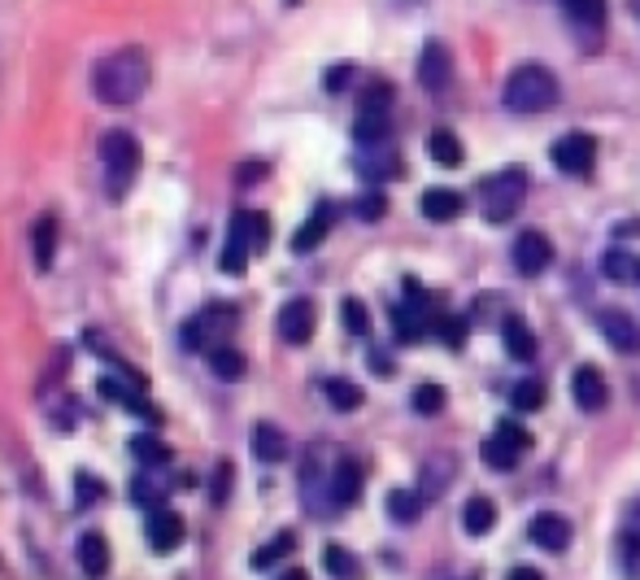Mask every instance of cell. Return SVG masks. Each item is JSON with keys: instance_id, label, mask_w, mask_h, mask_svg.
I'll return each mask as SVG.
<instances>
[{"instance_id": "6da1fadb", "label": "cell", "mask_w": 640, "mask_h": 580, "mask_svg": "<svg viewBox=\"0 0 640 580\" xmlns=\"http://www.w3.org/2000/svg\"><path fill=\"white\" fill-rule=\"evenodd\" d=\"M148 83H152V66L145 49H118L100 57L92 70V92L109 109H131L148 92Z\"/></svg>"}, {"instance_id": "7a4b0ae2", "label": "cell", "mask_w": 640, "mask_h": 580, "mask_svg": "<svg viewBox=\"0 0 640 580\" xmlns=\"http://www.w3.org/2000/svg\"><path fill=\"white\" fill-rule=\"evenodd\" d=\"M140 161H145V149L131 131H109L100 140V175H105V193L114 201L131 193V184L140 175Z\"/></svg>"}, {"instance_id": "3957f363", "label": "cell", "mask_w": 640, "mask_h": 580, "mask_svg": "<svg viewBox=\"0 0 640 580\" xmlns=\"http://www.w3.org/2000/svg\"><path fill=\"white\" fill-rule=\"evenodd\" d=\"M558 106V79L544 66H519L505 79V109L514 114H544Z\"/></svg>"}, {"instance_id": "277c9868", "label": "cell", "mask_w": 640, "mask_h": 580, "mask_svg": "<svg viewBox=\"0 0 640 580\" xmlns=\"http://www.w3.org/2000/svg\"><path fill=\"white\" fill-rule=\"evenodd\" d=\"M388 127H393V88L388 83H371L357 101V122H353V136L362 149H375L388 140Z\"/></svg>"}, {"instance_id": "5b68a950", "label": "cell", "mask_w": 640, "mask_h": 580, "mask_svg": "<svg viewBox=\"0 0 640 580\" xmlns=\"http://www.w3.org/2000/svg\"><path fill=\"white\" fill-rule=\"evenodd\" d=\"M480 197H484V214H489V223H505V218H514V214L523 210L528 175H523L519 166H514V170H501V175H493V179H484Z\"/></svg>"}, {"instance_id": "8992f818", "label": "cell", "mask_w": 640, "mask_h": 580, "mask_svg": "<svg viewBox=\"0 0 640 580\" xmlns=\"http://www.w3.org/2000/svg\"><path fill=\"white\" fill-rule=\"evenodd\" d=\"M236 327V311L232 306H209L205 315H197L188 327H184V341H188V350H218V345H227V332Z\"/></svg>"}, {"instance_id": "52a82bcc", "label": "cell", "mask_w": 640, "mask_h": 580, "mask_svg": "<svg viewBox=\"0 0 640 580\" xmlns=\"http://www.w3.org/2000/svg\"><path fill=\"white\" fill-rule=\"evenodd\" d=\"M301 507L309 515H327L336 507L332 502V475L323 472V450L305 454V468H301Z\"/></svg>"}, {"instance_id": "ba28073f", "label": "cell", "mask_w": 640, "mask_h": 580, "mask_svg": "<svg viewBox=\"0 0 640 580\" xmlns=\"http://www.w3.org/2000/svg\"><path fill=\"white\" fill-rule=\"evenodd\" d=\"M248 254H257V236H253V210H236L232 227H227V245L218 254V266L227 275H240L248 266Z\"/></svg>"}, {"instance_id": "9c48e42d", "label": "cell", "mask_w": 640, "mask_h": 580, "mask_svg": "<svg viewBox=\"0 0 640 580\" xmlns=\"http://www.w3.org/2000/svg\"><path fill=\"white\" fill-rule=\"evenodd\" d=\"M553 166L558 170H567V175H589L592 161H597V140H592L589 131H571V136H562L558 145H553Z\"/></svg>"}, {"instance_id": "30bf717a", "label": "cell", "mask_w": 640, "mask_h": 580, "mask_svg": "<svg viewBox=\"0 0 640 580\" xmlns=\"http://www.w3.org/2000/svg\"><path fill=\"white\" fill-rule=\"evenodd\" d=\"M597 332L610 341V350H619V354H640V327L628 311H614V306L597 311Z\"/></svg>"}, {"instance_id": "8fae6325", "label": "cell", "mask_w": 640, "mask_h": 580, "mask_svg": "<svg viewBox=\"0 0 640 580\" xmlns=\"http://www.w3.org/2000/svg\"><path fill=\"white\" fill-rule=\"evenodd\" d=\"M314 302L309 297H293L284 311H279V336L288 341V345H305L309 336H314Z\"/></svg>"}, {"instance_id": "7c38bea8", "label": "cell", "mask_w": 640, "mask_h": 580, "mask_svg": "<svg viewBox=\"0 0 640 580\" xmlns=\"http://www.w3.org/2000/svg\"><path fill=\"white\" fill-rule=\"evenodd\" d=\"M571 393H575V406L580 411H589V415H597V411H605V402H610V389H605V375L597 367H575V380H571Z\"/></svg>"}, {"instance_id": "4fadbf2b", "label": "cell", "mask_w": 640, "mask_h": 580, "mask_svg": "<svg viewBox=\"0 0 640 580\" xmlns=\"http://www.w3.org/2000/svg\"><path fill=\"white\" fill-rule=\"evenodd\" d=\"M419 83H423L427 92H444V88L453 83V57H449V49L436 45V40L419 57Z\"/></svg>"}, {"instance_id": "5bb4252c", "label": "cell", "mask_w": 640, "mask_h": 580, "mask_svg": "<svg viewBox=\"0 0 640 580\" xmlns=\"http://www.w3.org/2000/svg\"><path fill=\"white\" fill-rule=\"evenodd\" d=\"M549 263H553V245H549L544 232H523V236L514 240V266H519L523 275H541Z\"/></svg>"}, {"instance_id": "9a60e30c", "label": "cell", "mask_w": 640, "mask_h": 580, "mask_svg": "<svg viewBox=\"0 0 640 580\" xmlns=\"http://www.w3.org/2000/svg\"><path fill=\"white\" fill-rule=\"evenodd\" d=\"M145 537H148V545H152L157 554H166V550H175V545L184 541V520H179L175 511L157 507V511H148Z\"/></svg>"}, {"instance_id": "2e32d148", "label": "cell", "mask_w": 640, "mask_h": 580, "mask_svg": "<svg viewBox=\"0 0 640 580\" xmlns=\"http://www.w3.org/2000/svg\"><path fill=\"white\" fill-rule=\"evenodd\" d=\"M79 568H83L88 580L109 577V541L100 532H83L79 537Z\"/></svg>"}, {"instance_id": "e0dca14e", "label": "cell", "mask_w": 640, "mask_h": 580, "mask_svg": "<svg viewBox=\"0 0 640 580\" xmlns=\"http://www.w3.org/2000/svg\"><path fill=\"white\" fill-rule=\"evenodd\" d=\"M362 498V468L353 459H336L332 468V502L336 507H353Z\"/></svg>"}, {"instance_id": "ac0fdd59", "label": "cell", "mask_w": 640, "mask_h": 580, "mask_svg": "<svg viewBox=\"0 0 640 580\" xmlns=\"http://www.w3.org/2000/svg\"><path fill=\"white\" fill-rule=\"evenodd\" d=\"M571 524L562 520V515H553V511H544V515H536L532 520V541L541 545V550H567L571 545Z\"/></svg>"}, {"instance_id": "d6986e66", "label": "cell", "mask_w": 640, "mask_h": 580, "mask_svg": "<svg viewBox=\"0 0 640 580\" xmlns=\"http://www.w3.org/2000/svg\"><path fill=\"white\" fill-rule=\"evenodd\" d=\"M501 336H505L510 358H519V363H532V358H536V336H532V327L519 315H510L501 323Z\"/></svg>"}, {"instance_id": "ffe728a7", "label": "cell", "mask_w": 640, "mask_h": 580, "mask_svg": "<svg viewBox=\"0 0 640 580\" xmlns=\"http://www.w3.org/2000/svg\"><path fill=\"white\" fill-rule=\"evenodd\" d=\"M327 232H332V206H318V210H314L309 218H305V223H301V227H296L293 249H296V254H309V249H318Z\"/></svg>"}, {"instance_id": "44dd1931", "label": "cell", "mask_w": 640, "mask_h": 580, "mask_svg": "<svg viewBox=\"0 0 640 580\" xmlns=\"http://www.w3.org/2000/svg\"><path fill=\"white\" fill-rule=\"evenodd\" d=\"M253 454L262 463H284L288 459V436L275 427V423H257L253 427Z\"/></svg>"}, {"instance_id": "7402d4cb", "label": "cell", "mask_w": 640, "mask_h": 580, "mask_svg": "<svg viewBox=\"0 0 640 580\" xmlns=\"http://www.w3.org/2000/svg\"><path fill=\"white\" fill-rule=\"evenodd\" d=\"M419 206H423V214H427L432 223H453V218L462 214V193H453V188H427Z\"/></svg>"}, {"instance_id": "603a6c76", "label": "cell", "mask_w": 640, "mask_h": 580, "mask_svg": "<svg viewBox=\"0 0 640 580\" xmlns=\"http://www.w3.org/2000/svg\"><path fill=\"white\" fill-rule=\"evenodd\" d=\"M519 454H528V450H519L510 436H501L493 432L489 441H484V463L493 468V472H510V468H519Z\"/></svg>"}, {"instance_id": "cb8c5ba5", "label": "cell", "mask_w": 640, "mask_h": 580, "mask_svg": "<svg viewBox=\"0 0 640 580\" xmlns=\"http://www.w3.org/2000/svg\"><path fill=\"white\" fill-rule=\"evenodd\" d=\"M449 480H453V454H436V459H427L423 463V498H441L444 489H449Z\"/></svg>"}, {"instance_id": "d4e9b609", "label": "cell", "mask_w": 640, "mask_h": 580, "mask_svg": "<svg viewBox=\"0 0 640 580\" xmlns=\"http://www.w3.org/2000/svg\"><path fill=\"white\" fill-rule=\"evenodd\" d=\"M31 245H36V266L40 271H52V258H57V218L45 214L31 232Z\"/></svg>"}, {"instance_id": "484cf974", "label": "cell", "mask_w": 640, "mask_h": 580, "mask_svg": "<svg viewBox=\"0 0 640 580\" xmlns=\"http://www.w3.org/2000/svg\"><path fill=\"white\" fill-rule=\"evenodd\" d=\"M423 502H427V498H423L419 489H393V493H388V515H393L396 524H414V520L423 515Z\"/></svg>"}, {"instance_id": "4316f807", "label": "cell", "mask_w": 640, "mask_h": 580, "mask_svg": "<svg viewBox=\"0 0 640 580\" xmlns=\"http://www.w3.org/2000/svg\"><path fill=\"white\" fill-rule=\"evenodd\" d=\"M462 524H466L471 537H484V532L496 524V507L489 498H471V502L462 507Z\"/></svg>"}, {"instance_id": "83f0119b", "label": "cell", "mask_w": 640, "mask_h": 580, "mask_svg": "<svg viewBox=\"0 0 640 580\" xmlns=\"http://www.w3.org/2000/svg\"><path fill=\"white\" fill-rule=\"evenodd\" d=\"M427 154H432V161H441V166H462V140L441 127V131L427 136Z\"/></svg>"}, {"instance_id": "f1b7e54d", "label": "cell", "mask_w": 640, "mask_h": 580, "mask_svg": "<svg viewBox=\"0 0 640 580\" xmlns=\"http://www.w3.org/2000/svg\"><path fill=\"white\" fill-rule=\"evenodd\" d=\"M323 393H327V402H332L336 411H357V406H362V389H357L353 380H345V375L327 380V384H323Z\"/></svg>"}, {"instance_id": "f546056e", "label": "cell", "mask_w": 640, "mask_h": 580, "mask_svg": "<svg viewBox=\"0 0 640 580\" xmlns=\"http://www.w3.org/2000/svg\"><path fill=\"white\" fill-rule=\"evenodd\" d=\"M562 9H567V18L575 22V27H601V18H605V0H562Z\"/></svg>"}, {"instance_id": "4dcf8cb0", "label": "cell", "mask_w": 640, "mask_h": 580, "mask_svg": "<svg viewBox=\"0 0 640 580\" xmlns=\"http://www.w3.org/2000/svg\"><path fill=\"white\" fill-rule=\"evenodd\" d=\"M323 568L336 580H362V568H357V559L348 554L345 545H327L323 550Z\"/></svg>"}, {"instance_id": "1f68e13d", "label": "cell", "mask_w": 640, "mask_h": 580, "mask_svg": "<svg viewBox=\"0 0 640 580\" xmlns=\"http://www.w3.org/2000/svg\"><path fill=\"white\" fill-rule=\"evenodd\" d=\"M293 550H296V537H293V532H279L270 545H262V550L253 554V572H266V568H275V563H279L284 554H293Z\"/></svg>"}, {"instance_id": "d6a6232c", "label": "cell", "mask_w": 640, "mask_h": 580, "mask_svg": "<svg viewBox=\"0 0 640 580\" xmlns=\"http://www.w3.org/2000/svg\"><path fill=\"white\" fill-rule=\"evenodd\" d=\"M209 367H214V375H223V380H236V375H245V358H240V350L218 345V350H209Z\"/></svg>"}, {"instance_id": "836d02e7", "label": "cell", "mask_w": 640, "mask_h": 580, "mask_svg": "<svg viewBox=\"0 0 640 580\" xmlns=\"http://www.w3.org/2000/svg\"><path fill=\"white\" fill-rule=\"evenodd\" d=\"M601 266H605V275H610V279H619V284H632V279H637V271H640L637 258H628L623 249H610Z\"/></svg>"}, {"instance_id": "e575fe53", "label": "cell", "mask_w": 640, "mask_h": 580, "mask_svg": "<svg viewBox=\"0 0 640 580\" xmlns=\"http://www.w3.org/2000/svg\"><path fill=\"white\" fill-rule=\"evenodd\" d=\"M131 454L145 463V468H161L170 454H166V445L157 441V436H131Z\"/></svg>"}, {"instance_id": "d590c367", "label": "cell", "mask_w": 640, "mask_h": 580, "mask_svg": "<svg viewBox=\"0 0 640 580\" xmlns=\"http://www.w3.org/2000/svg\"><path fill=\"white\" fill-rule=\"evenodd\" d=\"M510 397H514V406H519V411H541V406H544V384H541V380H519Z\"/></svg>"}, {"instance_id": "8d00e7d4", "label": "cell", "mask_w": 640, "mask_h": 580, "mask_svg": "<svg viewBox=\"0 0 640 580\" xmlns=\"http://www.w3.org/2000/svg\"><path fill=\"white\" fill-rule=\"evenodd\" d=\"M414 411H419V415H436V411H444L441 384H419V393H414Z\"/></svg>"}, {"instance_id": "74e56055", "label": "cell", "mask_w": 640, "mask_h": 580, "mask_svg": "<svg viewBox=\"0 0 640 580\" xmlns=\"http://www.w3.org/2000/svg\"><path fill=\"white\" fill-rule=\"evenodd\" d=\"M619 554H623V572H628L632 580H640V537L637 532H623Z\"/></svg>"}, {"instance_id": "f35d334b", "label": "cell", "mask_w": 640, "mask_h": 580, "mask_svg": "<svg viewBox=\"0 0 640 580\" xmlns=\"http://www.w3.org/2000/svg\"><path fill=\"white\" fill-rule=\"evenodd\" d=\"M131 498H136L140 507H148V511H157V507L166 502V489H152V480H148V475H140V480L131 484Z\"/></svg>"}, {"instance_id": "ab89813d", "label": "cell", "mask_w": 640, "mask_h": 580, "mask_svg": "<svg viewBox=\"0 0 640 580\" xmlns=\"http://www.w3.org/2000/svg\"><path fill=\"white\" fill-rule=\"evenodd\" d=\"M345 327H348V332H357V336H366V327H371L366 306H362L357 297H345Z\"/></svg>"}, {"instance_id": "60d3db41", "label": "cell", "mask_w": 640, "mask_h": 580, "mask_svg": "<svg viewBox=\"0 0 640 580\" xmlns=\"http://www.w3.org/2000/svg\"><path fill=\"white\" fill-rule=\"evenodd\" d=\"M441 336H444V345L449 350H462V341H466V323L462 318H441Z\"/></svg>"}, {"instance_id": "b9f144b4", "label": "cell", "mask_w": 640, "mask_h": 580, "mask_svg": "<svg viewBox=\"0 0 640 580\" xmlns=\"http://www.w3.org/2000/svg\"><path fill=\"white\" fill-rule=\"evenodd\" d=\"M384 210H388V201H384L380 193H371V197H362V201H357V214H362L366 223H380V218H384Z\"/></svg>"}, {"instance_id": "7bdbcfd3", "label": "cell", "mask_w": 640, "mask_h": 580, "mask_svg": "<svg viewBox=\"0 0 640 580\" xmlns=\"http://www.w3.org/2000/svg\"><path fill=\"white\" fill-rule=\"evenodd\" d=\"M79 507H92V502H100V480H92L88 472H79Z\"/></svg>"}, {"instance_id": "ee69618b", "label": "cell", "mask_w": 640, "mask_h": 580, "mask_svg": "<svg viewBox=\"0 0 640 580\" xmlns=\"http://www.w3.org/2000/svg\"><path fill=\"white\" fill-rule=\"evenodd\" d=\"M227 493H232V468H227V463H218V472H214V502L223 507V502H227Z\"/></svg>"}, {"instance_id": "f6af8a7d", "label": "cell", "mask_w": 640, "mask_h": 580, "mask_svg": "<svg viewBox=\"0 0 640 580\" xmlns=\"http://www.w3.org/2000/svg\"><path fill=\"white\" fill-rule=\"evenodd\" d=\"M348 70H353V66H336V70L327 75V88H332V92H336V88H345V83H348Z\"/></svg>"}, {"instance_id": "bcb514c9", "label": "cell", "mask_w": 640, "mask_h": 580, "mask_svg": "<svg viewBox=\"0 0 640 580\" xmlns=\"http://www.w3.org/2000/svg\"><path fill=\"white\" fill-rule=\"evenodd\" d=\"M262 170H266V166H257V161H253V166H240V184H257Z\"/></svg>"}, {"instance_id": "7dc6e473", "label": "cell", "mask_w": 640, "mask_h": 580, "mask_svg": "<svg viewBox=\"0 0 640 580\" xmlns=\"http://www.w3.org/2000/svg\"><path fill=\"white\" fill-rule=\"evenodd\" d=\"M505 580H544V577L536 572V568H514V572H510Z\"/></svg>"}, {"instance_id": "c3c4849f", "label": "cell", "mask_w": 640, "mask_h": 580, "mask_svg": "<svg viewBox=\"0 0 640 580\" xmlns=\"http://www.w3.org/2000/svg\"><path fill=\"white\" fill-rule=\"evenodd\" d=\"M279 580H309L305 572H288V577H279Z\"/></svg>"}, {"instance_id": "681fc988", "label": "cell", "mask_w": 640, "mask_h": 580, "mask_svg": "<svg viewBox=\"0 0 640 580\" xmlns=\"http://www.w3.org/2000/svg\"><path fill=\"white\" fill-rule=\"evenodd\" d=\"M628 9H632V13L640 18V0H628Z\"/></svg>"}, {"instance_id": "f907efd6", "label": "cell", "mask_w": 640, "mask_h": 580, "mask_svg": "<svg viewBox=\"0 0 640 580\" xmlns=\"http://www.w3.org/2000/svg\"><path fill=\"white\" fill-rule=\"evenodd\" d=\"M396 4H419V0H396Z\"/></svg>"}, {"instance_id": "816d5d0a", "label": "cell", "mask_w": 640, "mask_h": 580, "mask_svg": "<svg viewBox=\"0 0 640 580\" xmlns=\"http://www.w3.org/2000/svg\"><path fill=\"white\" fill-rule=\"evenodd\" d=\"M637 524H640V502H637Z\"/></svg>"}, {"instance_id": "f5cc1de1", "label": "cell", "mask_w": 640, "mask_h": 580, "mask_svg": "<svg viewBox=\"0 0 640 580\" xmlns=\"http://www.w3.org/2000/svg\"><path fill=\"white\" fill-rule=\"evenodd\" d=\"M288 4H301V0H288Z\"/></svg>"}, {"instance_id": "db71d44e", "label": "cell", "mask_w": 640, "mask_h": 580, "mask_svg": "<svg viewBox=\"0 0 640 580\" xmlns=\"http://www.w3.org/2000/svg\"><path fill=\"white\" fill-rule=\"evenodd\" d=\"M637 279H640V271H637Z\"/></svg>"}]
</instances>
